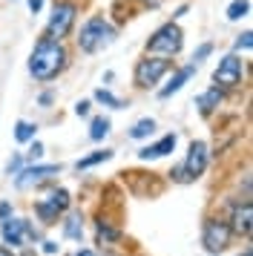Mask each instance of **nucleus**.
I'll list each match as a JSON object with an SVG mask.
<instances>
[{
	"mask_svg": "<svg viewBox=\"0 0 253 256\" xmlns=\"http://www.w3.org/2000/svg\"><path fill=\"white\" fill-rule=\"evenodd\" d=\"M69 52L64 40H52V38H40L34 44L32 55H29V75L34 81H55L60 72L66 70Z\"/></svg>",
	"mask_w": 253,
	"mask_h": 256,
	"instance_id": "f257e3e1",
	"label": "nucleus"
},
{
	"mask_svg": "<svg viewBox=\"0 0 253 256\" xmlns=\"http://www.w3.org/2000/svg\"><path fill=\"white\" fill-rule=\"evenodd\" d=\"M112 38H115V29L110 26V20H106L104 14H95V18H90L86 24L80 26L78 49L86 52V55H92V52H101L104 46H110Z\"/></svg>",
	"mask_w": 253,
	"mask_h": 256,
	"instance_id": "f03ea898",
	"label": "nucleus"
},
{
	"mask_svg": "<svg viewBox=\"0 0 253 256\" xmlns=\"http://www.w3.org/2000/svg\"><path fill=\"white\" fill-rule=\"evenodd\" d=\"M182 46H184V32L176 20L158 26V29L147 38V52L158 55V58H176V55L182 52Z\"/></svg>",
	"mask_w": 253,
	"mask_h": 256,
	"instance_id": "7ed1b4c3",
	"label": "nucleus"
},
{
	"mask_svg": "<svg viewBox=\"0 0 253 256\" xmlns=\"http://www.w3.org/2000/svg\"><path fill=\"white\" fill-rule=\"evenodd\" d=\"M78 20V3L75 0H55L49 24H46V38L52 40H64L72 32V26Z\"/></svg>",
	"mask_w": 253,
	"mask_h": 256,
	"instance_id": "20e7f679",
	"label": "nucleus"
},
{
	"mask_svg": "<svg viewBox=\"0 0 253 256\" xmlns=\"http://www.w3.org/2000/svg\"><path fill=\"white\" fill-rule=\"evenodd\" d=\"M172 70L170 58H158V55H147L136 64V72H132V81H136L138 90H152L156 84Z\"/></svg>",
	"mask_w": 253,
	"mask_h": 256,
	"instance_id": "39448f33",
	"label": "nucleus"
},
{
	"mask_svg": "<svg viewBox=\"0 0 253 256\" xmlns=\"http://www.w3.org/2000/svg\"><path fill=\"white\" fill-rule=\"evenodd\" d=\"M242 75H244V64H242L239 55H224V58L218 60L216 72H213V86L218 90H236L242 84Z\"/></svg>",
	"mask_w": 253,
	"mask_h": 256,
	"instance_id": "423d86ee",
	"label": "nucleus"
},
{
	"mask_svg": "<svg viewBox=\"0 0 253 256\" xmlns=\"http://www.w3.org/2000/svg\"><path fill=\"white\" fill-rule=\"evenodd\" d=\"M230 242V224L222 219H207L204 222V230H202V244H204L210 254H218L224 250Z\"/></svg>",
	"mask_w": 253,
	"mask_h": 256,
	"instance_id": "0eeeda50",
	"label": "nucleus"
},
{
	"mask_svg": "<svg viewBox=\"0 0 253 256\" xmlns=\"http://www.w3.org/2000/svg\"><path fill=\"white\" fill-rule=\"evenodd\" d=\"M58 173H60V164H32V167H26V170L18 173L14 187H18V190H26V187L44 184V182H49V178L58 176Z\"/></svg>",
	"mask_w": 253,
	"mask_h": 256,
	"instance_id": "6e6552de",
	"label": "nucleus"
},
{
	"mask_svg": "<svg viewBox=\"0 0 253 256\" xmlns=\"http://www.w3.org/2000/svg\"><path fill=\"white\" fill-rule=\"evenodd\" d=\"M207 144L204 141H193L190 144V150H187V158H184V173H187V178L193 182V178H198V176L207 170Z\"/></svg>",
	"mask_w": 253,
	"mask_h": 256,
	"instance_id": "1a4fd4ad",
	"label": "nucleus"
},
{
	"mask_svg": "<svg viewBox=\"0 0 253 256\" xmlns=\"http://www.w3.org/2000/svg\"><path fill=\"white\" fill-rule=\"evenodd\" d=\"M176 141H178V136H176V132H167V136L158 138L156 144H150V147H144V150H138V158H144V162H150V158H164L167 152L176 150Z\"/></svg>",
	"mask_w": 253,
	"mask_h": 256,
	"instance_id": "9d476101",
	"label": "nucleus"
},
{
	"mask_svg": "<svg viewBox=\"0 0 253 256\" xmlns=\"http://www.w3.org/2000/svg\"><path fill=\"white\" fill-rule=\"evenodd\" d=\"M193 72H196V66H193V64H187V66H182V70H176V75L170 78V84H167V86H161V90H158V98H161V101H167V98H172V95L178 92V90H182L184 84H187L190 78H193Z\"/></svg>",
	"mask_w": 253,
	"mask_h": 256,
	"instance_id": "9b49d317",
	"label": "nucleus"
},
{
	"mask_svg": "<svg viewBox=\"0 0 253 256\" xmlns=\"http://www.w3.org/2000/svg\"><path fill=\"white\" fill-rule=\"evenodd\" d=\"M23 228H26V219H6L0 224V236H3V244H12V248H20L23 244Z\"/></svg>",
	"mask_w": 253,
	"mask_h": 256,
	"instance_id": "f8f14e48",
	"label": "nucleus"
},
{
	"mask_svg": "<svg viewBox=\"0 0 253 256\" xmlns=\"http://www.w3.org/2000/svg\"><path fill=\"white\" fill-rule=\"evenodd\" d=\"M224 101V90H218V86H210L204 92L196 98V106H198V112L202 116H210V112H216L218 104Z\"/></svg>",
	"mask_w": 253,
	"mask_h": 256,
	"instance_id": "ddd939ff",
	"label": "nucleus"
},
{
	"mask_svg": "<svg viewBox=\"0 0 253 256\" xmlns=\"http://www.w3.org/2000/svg\"><path fill=\"white\" fill-rule=\"evenodd\" d=\"M250 222H253V208L250 202H244L233 210V224H230V233H242V236H250Z\"/></svg>",
	"mask_w": 253,
	"mask_h": 256,
	"instance_id": "4468645a",
	"label": "nucleus"
},
{
	"mask_svg": "<svg viewBox=\"0 0 253 256\" xmlns=\"http://www.w3.org/2000/svg\"><path fill=\"white\" fill-rule=\"evenodd\" d=\"M110 127H112V121L106 116H95L90 121V138L92 141H104L106 136H110Z\"/></svg>",
	"mask_w": 253,
	"mask_h": 256,
	"instance_id": "2eb2a0df",
	"label": "nucleus"
},
{
	"mask_svg": "<svg viewBox=\"0 0 253 256\" xmlns=\"http://www.w3.org/2000/svg\"><path fill=\"white\" fill-rule=\"evenodd\" d=\"M64 236L80 242V236H84V216L80 213H69L66 216V222H64Z\"/></svg>",
	"mask_w": 253,
	"mask_h": 256,
	"instance_id": "dca6fc26",
	"label": "nucleus"
},
{
	"mask_svg": "<svg viewBox=\"0 0 253 256\" xmlns=\"http://www.w3.org/2000/svg\"><path fill=\"white\" fill-rule=\"evenodd\" d=\"M110 158H112V150H95L90 156H84L75 167L78 170H90V167H95V164H101V162H110Z\"/></svg>",
	"mask_w": 253,
	"mask_h": 256,
	"instance_id": "f3484780",
	"label": "nucleus"
},
{
	"mask_svg": "<svg viewBox=\"0 0 253 256\" xmlns=\"http://www.w3.org/2000/svg\"><path fill=\"white\" fill-rule=\"evenodd\" d=\"M44 202H46V204H49L52 210H55V213H64V210L69 208V193L64 190V187H60V190H52V193H49Z\"/></svg>",
	"mask_w": 253,
	"mask_h": 256,
	"instance_id": "a211bd4d",
	"label": "nucleus"
},
{
	"mask_svg": "<svg viewBox=\"0 0 253 256\" xmlns=\"http://www.w3.org/2000/svg\"><path fill=\"white\" fill-rule=\"evenodd\" d=\"M121 239V230L118 228H112L110 222H98V244H112V242H118Z\"/></svg>",
	"mask_w": 253,
	"mask_h": 256,
	"instance_id": "6ab92c4d",
	"label": "nucleus"
},
{
	"mask_svg": "<svg viewBox=\"0 0 253 256\" xmlns=\"http://www.w3.org/2000/svg\"><path fill=\"white\" fill-rule=\"evenodd\" d=\"M152 130H156V121L152 118H141V121H136L130 127V138L141 141V138H147V136H152Z\"/></svg>",
	"mask_w": 253,
	"mask_h": 256,
	"instance_id": "aec40b11",
	"label": "nucleus"
},
{
	"mask_svg": "<svg viewBox=\"0 0 253 256\" xmlns=\"http://www.w3.org/2000/svg\"><path fill=\"white\" fill-rule=\"evenodd\" d=\"M224 14H228V20H242V18H248V14H250V0H233Z\"/></svg>",
	"mask_w": 253,
	"mask_h": 256,
	"instance_id": "412c9836",
	"label": "nucleus"
},
{
	"mask_svg": "<svg viewBox=\"0 0 253 256\" xmlns=\"http://www.w3.org/2000/svg\"><path fill=\"white\" fill-rule=\"evenodd\" d=\"M95 101H98V104H104V106H110V110H124V101H121V98H115L112 92H110V90H95Z\"/></svg>",
	"mask_w": 253,
	"mask_h": 256,
	"instance_id": "4be33fe9",
	"label": "nucleus"
},
{
	"mask_svg": "<svg viewBox=\"0 0 253 256\" xmlns=\"http://www.w3.org/2000/svg\"><path fill=\"white\" fill-rule=\"evenodd\" d=\"M34 132H38V127H34L32 121H18V124H14V138L20 141V144L34 141Z\"/></svg>",
	"mask_w": 253,
	"mask_h": 256,
	"instance_id": "5701e85b",
	"label": "nucleus"
},
{
	"mask_svg": "<svg viewBox=\"0 0 253 256\" xmlns=\"http://www.w3.org/2000/svg\"><path fill=\"white\" fill-rule=\"evenodd\" d=\"M250 46H253V32L250 29H244L239 38H236V44H233V55H239V52H250Z\"/></svg>",
	"mask_w": 253,
	"mask_h": 256,
	"instance_id": "b1692460",
	"label": "nucleus"
},
{
	"mask_svg": "<svg viewBox=\"0 0 253 256\" xmlns=\"http://www.w3.org/2000/svg\"><path fill=\"white\" fill-rule=\"evenodd\" d=\"M34 213H38V216L44 219V224H55V222H58V216H60V213H55V210H52L49 204H46L44 198H40V202L34 204Z\"/></svg>",
	"mask_w": 253,
	"mask_h": 256,
	"instance_id": "393cba45",
	"label": "nucleus"
},
{
	"mask_svg": "<svg viewBox=\"0 0 253 256\" xmlns=\"http://www.w3.org/2000/svg\"><path fill=\"white\" fill-rule=\"evenodd\" d=\"M210 52H213V44L207 40V44H202V46H198V49H196V52H193V58H190V64H193L196 70H198V64H202V60H207V58H210Z\"/></svg>",
	"mask_w": 253,
	"mask_h": 256,
	"instance_id": "a878e982",
	"label": "nucleus"
},
{
	"mask_svg": "<svg viewBox=\"0 0 253 256\" xmlns=\"http://www.w3.org/2000/svg\"><path fill=\"white\" fill-rule=\"evenodd\" d=\"M20 167H23V156L18 152V156H12V162L6 164V176H18L20 173Z\"/></svg>",
	"mask_w": 253,
	"mask_h": 256,
	"instance_id": "bb28decb",
	"label": "nucleus"
},
{
	"mask_svg": "<svg viewBox=\"0 0 253 256\" xmlns=\"http://www.w3.org/2000/svg\"><path fill=\"white\" fill-rule=\"evenodd\" d=\"M44 156V144L40 141H32V147H29V162H38Z\"/></svg>",
	"mask_w": 253,
	"mask_h": 256,
	"instance_id": "cd10ccee",
	"label": "nucleus"
},
{
	"mask_svg": "<svg viewBox=\"0 0 253 256\" xmlns=\"http://www.w3.org/2000/svg\"><path fill=\"white\" fill-rule=\"evenodd\" d=\"M90 101H78V104H75V116H80V118H86L90 116Z\"/></svg>",
	"mask_w": 253,
	"mask_h": 256,
	"instance_id": "c85d7f7f",
	"label": "nucleus"
},
{
	"mask_svg": "<svg viewBox=\"0 0 253 256\" xmlns=\"http://www.w3.org/2000/svg\"><path fill=\"white\" fill-rule=\"evenodd\" d=\"M52 101H55V92H40V95H38V104H40V106H49Z\"/></svg>",
	"mask_w": 253,
	"mask_h": 256,
	"instance_id": "c756f323",
	"label": "nucleus"
},
{
	"mask_svg": "<svg viewBox=\"0 0 253 256\" xmlns=\"http://www.w3.org/2000/svg\"><path fill=\"white\" fill-rule=\"evenodd\" d=\"M9 216H12V204H9V202H3V204H0V224L9 219Z\"/></svg>",
	"mask_w": 253,
	"mask_h": 256,
	"instance_id": "7c9ffc66",
	"label": "nucleus"
},
{
	"mask_svg": "<svg viewBox=\"0 0 253 256\" xmlns=\"http://www.w3.org/2000/svg\"><path fill=\"white\" fill-rule=\"evenodd\" d=\"M40 9H44V0H29V12L32 14H40Z\"/></svg>",
	"mask_w": 253,
	"mask_h": 256,
	"instance_id": "2f4dec72",
	"label": "nucleus"
},
{
	"mask_svg": "<svg viewBox=\"0 0 253 256\" xmlns=\"http://www.w3.org/2000/svg\"><path fill=\"white\" fill-rule=\"evenodd\" d=\"M44 254L46 256H55L58 254V242H44Z\"/></svg>",
	"mask_w": 253,
	"mask_h": 256,
	"instance_id": "473e14b6",
	"label": "nucleus"
},
{
	"mask_svg": "<svg viewBox=\"0 0 253 256\" xmlns=\"http://www.w3.org/2000/svg\"><path fill=\"white\" fill-rule=\"evenodd\" d=\"M190 12V6H187V3H184V6H178V9H176V14H172V18H184V14Z\"/></svg>",
	"mask_w": 253,
	"mask_h": 256,
	"instance_id": "72a5a7b5",
	"label": "nucleus"
},
{
	"mask_svg": "<svg viewBox=\"0 0 253 256\" xmlns=\"http://www.w3.org/2000/svg\"><path fill=\"white\" fill-rule=\"evenodd\" d=\"M136 3H141V6H158L161 0H136Z\"/></svg>",
	"mask_w": 253,
	"mask_h": 256,
	"instance_id": "f704fd0d",
	"label": "nucleus"
},
{
	"mask_svg": "<svg viewBox=\"0 0 253 256\" xmlns=\"http://www.w3.org/2000/svg\"><path fill=\"white\" fill-rule=\"evenodd\" d=\"M75 256H95V254H92V250H78Z\"/></svg>",
	"mask_w": 253,
	"mask_h": 256,
	"instance_id": "c9c22d12",
	"label": "nucleus"
},
{
	"mask_svg": "<svg viewBox=\"0 0 253 256\" xmlns=\"http://www.w3.org/2000/svg\"><path fill=\"white\" fill-rule=\"evenodd\" d=\"M0 256H12V254H9V248H0Z\"/></svg>",
	"mask_w": 253,
	"mask_h": 256,
	"instance_id": "e433bc0d",
	"label": "nucleus"
},
{
	"mask_svg": "<svg viewBox=\"0 0 253 256\" xmlns=\"http://www.w3.org/2000/svg\"><path fill=\"white\" fill-rule=\"evenodd\" d=\"M242 256H250V248H248V250H244V254H242Z\"/></svg>",
	"mask_w": 253,
	"mask_h": 256,
	"instance_id": "4c0bfd02",
	"label": "nucleus"
}]
</instances>
